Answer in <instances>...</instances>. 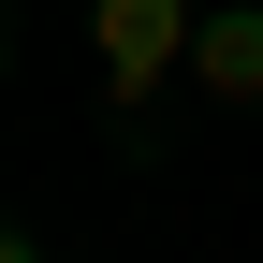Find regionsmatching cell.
Returning <instances> with one entry per match:
<instances>
[{
  "instance_id": "3957f363",
  "label": "cell",
  "mask_w": 263,
  "mask_h": 263,
  "mask_svg": "<svg viewBox=\"0 0 263 263\" xmlns=\"http://www.w3.org/2000/svg\"><path fill=\"white\" fill-rule=\"evenodd\" d=\"M0 263H44V234H0Z\"/></svg>"
},
{
  "instance_id": "6da1fadb",
  "label": "cell",
  "mask_w": 263,
  "mask_h": 263,
  "mask_svg": "<svg viewBox=\"0 0 263 263\" xmlns=\"http://www.w3.org/2000/svg\"><path fill=\"white\" fill-rule=\"evenodd\" d=\"M190 29H205V0H88V59H103L117 103H146V88L190 73Z\"/></svg>"
},
{
  "instance_id": "7a4b0ae2",
  "label": "cell",
  "mask_w": 263,
  "mask_h": 263,
  "mask_svg": "<svg viewBox=\"0 0 263 263\" xmlns=\"http://www.w3.org/2000/svg\"><path fill=\"white\" fill-rule=\"evenodd\" d=\"M190 88L205 103H263V0H205V29H190Z\"/></svg>"
}]
</instances>
